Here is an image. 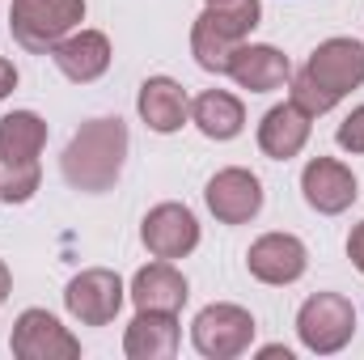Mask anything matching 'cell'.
I'll use <instances>...</instances> for the list:
<instances>
[{"mask_svg":"<svg viewBox=\"0 0 364 360\" xmlns=\"http://www.w3.org/2000/svg\"><path fill=\"white\" fill-rule=\"evenodd\" d=\"M9 288H13V275H9V268H4V263H0V301L9 297Z\"/></svg>","mask_w":364,"mask_h":360,"instance_id":"cb8c5ba5","label":"cell"},{"mask_svg":"<svg viewBox=\"0 0 364 360\" xmlns=\"http://www.w3.org/2000/svg\"><path fill=\"white\" fill-rule=\"evenodd\" d=\"M51 60L68 81L90 85L110 68V38L102 30H77V34H68L51 47Z\"/></svg>","mask_w":364,"mask_h":360,"instance_id":"5bb4252c","label":"cell"},{"mask_svg":"<svg viewBox=\"0 0 364 360\" xmlns=\"http://www.w3.org/2000/svg\"><path fill=\"white\" fill-rule=\"evenodd\" d=\"M348 259H352V263H356V271L364 275V221L352 229V233H348Z\"/></svg>","mask_w":364,"mask_h":360,"instance_id":"7402d4cb","label":"cell"},{"mask_svg":"<svg viewBox=\"0 0 364 360\" xmlns=\"http://www.w3.org/2000/svg\"><path fill=\"white\" fill-rule=\"evenodd\" d=\"M81 21H85V0H13L9 9L13 38L34 55H47Z\"/></svg>","mask_w":364,"mask_h":360,"instance_id":"5b68a950","label":"cell"},{"mask_svg":"<svg viewBox=\"0 0 364 360\" xmlns=\"http://www.w3.org/2000/svg\"><path fill=\"white\" fill-rule=\"evenodd\" d=\"M191 119H195V127H199L208 140H233V136H242V127H246L242 102L225 90L199 93V97L191 102Z\"/></svg>","mask_w":364,"mask_h":360,"instance_id":"ffe728a7","label":"cell"},{"mask_svg":"<svg viewBox=\"0 0 364 360\" xmlns=\"http://www.w3.org/2000/svg\"><path fill=\"white\" fill-rule=\"evenodd\" d=\"M259 356H263V360H279V356H284V360H292V352H288V348H263Z\"/></svg>","mask_w":364,"mask_h":360,"instance_id":"d4e9b609","label":"cell"},{"mask_svg":"<svg viewBox=\"0 0 364 360\" xmlns=\"http://www.w3.org/2000/svg\"><path fill=\"white\" fill-rule=\"evenodd\" d=\"M123 297H127L123 280L106 268L81 271L64 288V305H68V314L81 327H106V322H114V314L123 309Z\"/></svg>","mask_w":364,"mask_h":360,"instance_id":"9c48e42d","label":"cell"},{"mask_svg":"<svg viewBox=\"0 0 364 360\" xmlns=\"http://www.w3.org/2000/svg\"><path fill=\"white\" fill-rule=\"evenodd\" d=\"M296 335L314 356H331L352 344L356 335V309L343 292H314L296 314Z\"/></svg>","mask_w":364,"mask_h":360,"instance_id":"8992f818","label":"cell"},{"mask_svg":"<svg viewBox=\"0 0 364 360\" xmlns=\"http://www.w3.org/2000/svg\"><path fill=\"white\" fill-rule=\"evenodd\" d=\"M309 140V115L296 106V102H284V106H272L259 123V149L272 157V162H288L305 149Z\"/></svg>","mask_w":364,"mask_h":360,"instance_id":"ac0fdd59","label":"cell"},{"mask_svg":"<svg viewBox=\"0 0 364 360\" xmlns=\"http://www.w3.org/2000/svg\"><path fill=\"white\" fill-rule=\"evenodd\" d=\"M364 85V43L356 38H326L314 47V55L305 60V68L292 77V97L309 119L326 115L331 106H339L352 90Z\"/></svg>","mask_w":364,"mask_h":360,"instance_id":"6da1fadb","label":"cell"},{"mask_svg":"<svg viewBox=\"0 0 364 360\" xmlns=\"http://www.w3.org/2000/svg\"><path fill=\"white\" fill-rule=\"evenodd\" d=\"M123 352L132 360H170L178 352V318L161 309H140L123 335Z\"/></svg>","mask_w":364,"mask_h":360,"instance_id":"e0dca14e","label":"cell"},{"mask_svg":"<svg viewBox=\"0 0 364 360\" xmlns=\"http://www.w3.org/2000/svg\"><path fill=\"white\" fill-rule=\"evenodd\" d=\"M13 90H17V68L0 55V97H9Z\"/></svg>","mask_w":364,"mask_h":360,"instance_id":"603a6c76","label":"cell"},{"mask_svg":"<svg viewBox=\"0 0 364 360\" xmlns=\"http://www.w3.org/2000/svg\"><path fill=\"white\" fill-rule=\"evenodd\" d=\"M255 339V318L250 309L242 305H229V301H216L208 309H199V318L191 322V344L195 352L208 360H233L242 356Z\"/></svg>","mask_w":364,"mask_h":360,"instance_id":"52a82bcc","label":"cell"},{"mask_svg":"<svg viewBox=\"0 0 364 360\" xmlns=\"http://www.w3.org/2000/svg\"><path fill=\"white\" fill-rule=\"evenodd\" d=\"M140 242L153 259H186L199 246V221L182 203H157L140 225Z\"/></svg>","mask_w":364,"mask_h":360,"instance_id":"8fae6325","label":"cell"},{"mask_svg":"<svg viewBox=\"0 0 364 360\" xmlns=\"http://www.w3.org/2000/svg\"><path fill=\"white\" fill-rule=\"evenodd\" d=\"M127 297L136 301V309L178 314L191 292H186V275L178 268H170V259H161V263H149V268H140L132 275V292Z\"/></svg>","mask_w":364,"mask_h":360,"instance_id":"2e32d148","label":"cell"},{"mask_svg":"<svg viewBox=\"0 0 364 360\" xmlns=\"http://www.w3.org/2000/svg\"><path fill=\"white\" fill-rule=\"evenodd\" d=\"M9 348H13L17 360H77L81 356V339L68 327H60V318L47 314V309H26L13 322Z\"/></svg>","mask_w":364,"mask_h":360,"instance_id":"ba28073f","label":"cell"},{"mask_svg":"<svg viewBox=\"0 0 364 360\" xmlns=\"http://www.w3.org/2000/svg\"><path fill=\"white\" fill-rule=\"evenodd\" d=\"M123 157H127V123L123 119H90L64 149L60 170L73 191L102 195L110 191L123 174Z\"/></svg>","mask_w":364,"mask_h":360,"instance_id":"7a4b0ae2","label":"cell"},{"mask_svg":"<svg viewBox=\"0 0 364 360\" xmlns=\"http://www.w3.org/2000/svg\"><path fill=\"white\" fill-rule=\"evenodd\" d=\"M47 144V123L34 110H13L0 119V199L26 203L38 191V153Z\"/></svg>","mask_w":364,"mask_h":360,"instance_id":"277c9868","label":"cell"},{"mask_svg":"<svg viewBox=\"0 0 364 360\" xmlns=\"http://www.w3.org/2000/svg\"><path fill=\"white\" fill-rule=\"evenodd\" d=\"M263 4L259 0H208V9L191 26V55L203 73H229L233 51L250 38L259 26Z\"/></svg>","mask_w":364,"mask_h":360,"instance_id":"3957f363","label":"cell"},{"mask_svg":"<svg viewBox=\"0 0 364 360\" xmlns=\"http://www.w3.org/2000/svg\"><path fill=\"white\" fill-rule=\"evenodd\" d=\"M301 191H305V203L322 216H339L356 203V174L335 162V157H314L305 170H301Z\"/></svg>","mask_w":364,"mask_h":360,"instance_id":"7c38bea8","label":"cell"},{"mask_svg":"<svg viewBox=\"0 0 364 360\" xmlns=\"http://www.w3.org/2000/svg\"><path fill=\"white\" fill-rule=\"evenodd\" d=\"M339 149H348V153H364V106H356L343 123H339Z\"/></svg>","mask_w":364,"mask_h":360,"instance_id":"44dd1931","label":"cell"},{"mask_svg":"<svg viewBox=\"0 0 364 360\" xmlns=\"http://www.w3.org/2000/svg\"><path fill=\"white\" fill-rule=\"evenodd\" d=\"M246 268H250L255 280H263V284H292V280L305 275L309 255H305V242L292 238V233H263L250 246Z\"/></svg>","mask_w":364,"mask_h":360,"instance_id":"4fadbf2b","label":"cell"},{"mask_svg":"<svg viewBox=\"0 0 364 360\" xmlns=\"http://www.w3.org/2000/svg\"><path fill=\"white\" fill-rule=\"evenodd\" d=\"M225 77H233L242 90H250V93H272L288 81V55L267 47V43H242L233 51Z\"/></svg>","mask_w":364,"mask_h":360,"instance_id":"9a60e30c","label":"cell"},{"mask_svg":"<svg viewBox=\"0 0 364 360\" xmlns=\"http://www.w3.org/2000/svg\"><path fill=\"white\" fill-rule=\"evenodd\" d=\"M203 199H208V208H212V216L220 225H246L263 208V182L250 170H242V166H229V170L212 174Z\"/></svg>","mask_w":364,"mask_h":360,"instance_id":"30bf717a","label":"cell"},{"mask_svg":"<svg viewBox=\"0 0 364 360\" xmlns=\"http://www.w3.org/2000/svg\"><path fill=\"white\" fill-rule=\"evenodd\" d=\"M136 106H140V119H144L153 132H161V136L178 132L182 123H186V115H191L186 90H182L178 81H170V77H149V81L140 85Z\"/></svg>","mask_w":364,"mask_h":360,"instance_id":"d6986e66","label":"cell"}]
</instances>
